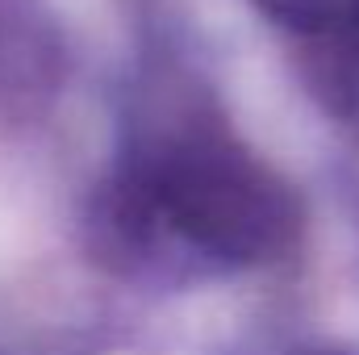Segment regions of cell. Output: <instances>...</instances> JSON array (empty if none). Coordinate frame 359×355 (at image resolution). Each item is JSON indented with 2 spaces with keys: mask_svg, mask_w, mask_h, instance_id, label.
<instances>
[{
  "mask_svg": "<svg viewBox=\"0 0 359 355\" xmlns=\"http://www.w3.org/2000/svg\"><path fill=\"white\" fill-rule=\"evenodd\" d=\"M147 209L222 264H268L297 239L301 209L268 168L196 100H180L138 159Z\"/></svg>",
  "mask_w": 359,
  "mask_h": 355,
  "instance_id": "obj_1",
  "label": "cell"
}]
</instances>
